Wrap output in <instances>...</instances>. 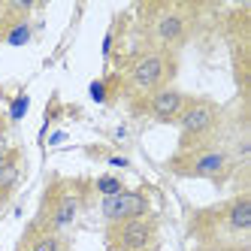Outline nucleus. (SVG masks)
Here are the masks:
<instances>
[{"instance_id":"a211bd4d","label":"nucleus","mask_w":251,"mask_h":251,"mask_svg":"<svg viewBox=\"0 0 251 251\" xmlns=\"http://www.w3.org/2000/svg\"><path fill=\"white\" fill-rule=\"evenodd\" d=\"M109 164H112V167H130V164H127L124 157H109Z\"/></svg>"},{"instance_id":"9d476101","label":"nucleus","mask_w":251,"mask_h":251,"mask_svg":"<svg viewBox=\"0 0 251 251\" xmlns=\"http://www.w3.org/2000/svg\"><path fill=\"white\" fill-rule=\"evenodd\" d=\"M6 6H9V3H6ZM27 40H30V22L25 19V15H19V12L9 9V22H6L3 43H9V46H25Z\"/></svg>"},{"instance_id":"f3484780","label":"nucleus","mask_w":251,"mask_h":251,"mask_svg":"<svg viewBox=\"0 0 251 251\" xmlns=\"http://www.w3.org/2000/svg\"><path fill=\"white\" fill-rule=\"evenodd\" d=\"M64 139H67V136H64V133L58 130V133H51V139H49V146H58V142H64Z\"/></svg>"},{"instance_id":"20e7f679","label":"nucleus","mask_w":251,"mask_h":251,"mask_svg":"<svg viewBox=\"0 0 251 251\" xmlns=\"http://www.w3.org/2000/svg\"><path fill=\"white\" fill-rule=\"evenodd\" d=\"M146 33L157 51L173 55V49H178L188 40L191 15L185 6H146Z\"/></svg>"},{"instance_id":"39448f33","label":"nucleus","mask_w":251,"mask_h":251,"mask_svg":"<svg viewBox=\"0 0 251 251\" xmlns=\"http://www.w3.org/2000/svg\"><path fill=\"white\" fill-rule=\"evenodd\" d=\"M230 151L224 149H191V151H178L170 160V170L176 176L185 178H212V182H224V176L230 173Z\"/></svg>"},{"instance_id":"f257e3e1","label":"nucleus","mask_w":251,"mask_h":251,"mask_svg":"<svg viewBox=\"0 0 251 251\" xmlns=\"http://www.w3.org/2000/svg\"><path fill=\"white\" fill-rule=\"evenodd\" d=\"M85 206V185L82 182H51L46 188V197H43V206H40V215H37V224H43L46 230L51 233H64L70 224L79 218V212Z\"/></svg>"},{"instance_id":"4468645a","label":"nucleus","mask_w":251,"mask_h":251,"mask_svg":"<svg viewBox=\"0 0 251 251\" xmlns=\"http://www.w3.org/2000/svg\"><path fill=\"white\" fill-rule=\"evenodd\" d=\"M91 97H94L97 103L106 100V85H103V82H91Z\"/></svg>"},{"instance_id":"0eeeda50","label":"nucleus","mask_w":251,"mask_h":251,"mask_svg":"<svg viewBox=\"0 0 251 251\" xmlns=\"http://www.w3.org/2000/svg\"><path fill=\"white\" fill-rule=\"evenodd\" d=\"M151 212V200L146 191H118L112 197H103L100 200V215L106 224H121L130 218H142V215Z\"/></svg>"},{"instance_id":"6ab92c4d","label":"nucleus","mask_w":251,"mask_h":251,"mask_svg":"<svg viewBox=\"0 0 251 251\" xmlns=\"http://www.w3.org/2000/svg\"><path fill=\"white\" fill-rule=\"evenodd\" d=\"M6 136V124H3V118H0V139Z\"/></svg>"},{"instance_id":"f8f14e48","label":"nucleus","mask_w":251,"mask_h":251,"mask_svg":"<svg viewBox=\"0 0 251 251\" xmlns=\"http://www.w3.org/2000/svg\"><path fill=\"white\" fill-rule=\"evenodd\" d=\"M15 160H22V154H19V149H12L9 142H6V136L0 139V173H3L6 167H12Z\"/></svg>"},{"instance_id":"423d86ee","label":"nucleus","mask_w":251,"mask_h":251,"mask_svg":"<svg viewBox=\"0 0 251 251\" xmlns=\"http://www.w3.org/2000/svg\"><path fill=\"white\" fill-rule=\"evenodd\" d=\"M106 251H157V221L151 215L106 224Z\"/></svg>"},{"instance_id":"aec40b11","label":"nucleus","mask_w":251,"mask_h":251,"mask_svg":"<svg viewBox=\"0 0 251 251\" xmlns=\"http://www.w3.org/2000/svg\"><path fill=\"white\" fill-rule=\"evenodd\" d=\"M3 200H6V194H3V191H0V206H3Z\"/></svg>"},{"instance_id":"dca6fc26","label":"nucleus","mask_w":251,"mask_h":251,"mask_svg":"<svg viewBox=\"0 0 251 251\" xmlns=\"http://www.w3.org/2000/svg\"><path fill=\"white\" fill-rule=\"evenodd\" d=\"M103 55H106V58L112 55V33H106V40H103Z\"/></svg>"},{"instance_id":"ddd939ff","label":"nucleus","mask_w":251,"mask_h":251,"mask_svg":"<svg viewBox=\"0 0 251 251\" xmlns=\"http://www.w3.org/2000/svg\"><path fill=\"white\" fill-rule=\"evenodd\" d=\"M27 106H30V97L22 91L19 97L12 100V106H9V121H22V118H25V112H27Z\"/></svg>"},{"instance_id":"9b49d317","label":"nucleus","mask_w":251,"mask_h":251,"mask_svg":"<svg viewBox=\"0 0 251 251\" xmlns=\"http://www.w3.org/2000/svg\"><path fill=\"white\" fill-rule=\"evenodd\" d=\"M94 191H97L100 197H112V194L124 191V182H121L118 176H100L97 182H94Z\"/></svg>"},{"instance_id":"2eb2a0df","label":"nucleus","mask_w":251,"mask_h":251,"mask_svg":"<svg viewBox=\"0 0 251 251\" xmlns=\"http://www.w3.org/2000/svg\"><path fill=\"white\" fill-rule=\"evenodd\" d=\"M6 22H9V6L3 3L0 6V43H3V33H6Z\"/></svg>"},{"instance_id":"7ed1b4c3","label":"nucleus","mask_w":251,"mask_h":251,"mask_svg":"<svg viewBox=\"0 0 251 251\" xmlns=\"http://www.w3.org/2000/svg\"><path fill=\"white\" fill-rule=\"evenodd\" d=\"M221 124V109L212 100L188 97V106L178 115V130H182V151L191 149H206L212 136L218 133Z\"/></svg>"},{"instance_id":"f03ea898","label":"nucleus","mask_w":251,"mask_h":251,"mask_svg":"<svg viewBox=\"0 0 251 251\" xmlns=\"http://www.w3.org/2000/svg\"><path fill=\"white\" fill-rule=\"evenodd\" d=\"M176 73V61L170 51H157V49H149L136 55L127 67V88L136 94V97H151L154 91L167 88L170 79Z\"/></svg>"},{"instance_id":"1a4fd4ad","label":"nucleus","mask_w":251,"mask_h":251,"mask_svg":"<svg viewBox=\"0 0 251 251\" xmlns=\"http://www.w3.org/2000/svg\"><path fill=\"white\" fill-rule=\"evenodd\" d=\"M19 251H67V245H64V236H61V233H51V230H46L43 224L33 221V224L25 230V236H22V242H19Z\"/></svg>"},{"instance_id":"6e6552de","label":"nucleus","mask_w":251,"mask_h":251,"mask_svg":"<svg viewBox=\"0 0 251 251\" xmlns=\"http://www.w3.org/2000/svg\"><path fill=\"white\" fill-rule=\"evenodd\" d=\"M188 106V94H182L178 88H160V91H154L151 97H146V112L154 118V121H178V115H182V109Z\"/></svg>"}]
</instances>
